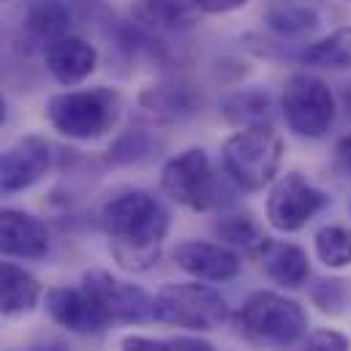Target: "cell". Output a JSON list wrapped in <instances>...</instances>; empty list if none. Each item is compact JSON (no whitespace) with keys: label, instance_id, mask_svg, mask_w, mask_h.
Masks as SVG:
<instances>
[{"label":"cell","instance_id":"6da1fadb","mask_svg":"<svg viewBox=\"0 0 351 351\" xmlns=\"http://www.w3.org/2000/svg\"><path fill=\"white\" fill-rule=\"evenodd\" d=\"M101 223L112 237L117 264L131 272H145L161 256L169 232V213L147 191H123L104 204Z\"/></svg>","mask_w":351,"mask_h":351},{"label":"cell","instance_id":"7a4b0ae2","mask_svg":"<svg viewBox=\"0 0 351 351\" xmlns=\"http://www.w3.org/2000/svg\"><path fill=\"white\" fill-rule=\"evenodd\" d=\"M283 139L269 125H245L223 142V169L243 191H262L283 164Z\"/></svg>","mask_w":351,"mask_h":351},{"label":"cell","instance_id":"3957f363","mask_svg":"<svg viewBox=\"0 0 351 351\" xmlns=\"http://www.w3.org/2000/svg\"><path fill=\"white\" fill-rule=\"evenodd\" d=\"M47 117L55 131L69 139L90 142L112 131L120 117V95L109 88L58 93L47 104Z\"/></svg>","mask_w":351,"mask_h":351},{"label":"cell","instance_id":"277c9868","mask_svg":"<svg viewBox=\"0 0 351 351\" xmlns=\"http://www.w3.org/2000/svg\"><path fill=\"white\" fill-rule=\"evenodd\" d=\"M237 324L243 338L259 346H289L300 341L308 330V316L300 302L278 291H254L240 313Z\"/></svg>","mask_w":351,"mask_h":351},{"label":"cell","instance_id":"5b68a950","mask_svg":"<svg viewBox=\"0 0 351 351\" xmlns=\"http://www.w3.org/2000/svg\"><path fill=\"white\" fill-rule=\"evenodd\" d=\"M153 319L191 332H210L229 319V305L221 291L204 283H169L153 297Z\"/></svg>","mask_w":351,"mask_h":351},{"label":"cell","instance_id":"8992f818","mask_svg":"<svg viewBox=\"0 0 351 351\" xmlns=\"http://www.w3.org/2000/svg\"><path fill=\"white\" fill-rule=\"evenodd\" d=\"M283 117L297 136L322 139L335 120V95L319 77L297 71L283 85Z\"/></svg>","mask_w":351,"mask_h":351},{"label":"cell","instance_id":"52a82bcc","mask_svg":"<svg viewBox=\"0 0 351 351\" xmlns=\"http://www.w3.org/2000/svg\"><path fill=\"white\" fill-rule=\"evenodd\" d=\"M161 188L172 202L196 213H204L221 204L218 177L213 172L207 153L199 147H191L167 161L161 172Z\"/></svg>","mask_w":351,"mask_h":351},{"label":"cell","instance_id":"ba28073f","mask_svg":"<svg viewBox=\"0 0 351 351\" xmlns=\"http://www.w3.org/2000/svg\"><path fill=\"white\" fill-rule=\"evenodd\" d=\"M327 193L311 185L300 172L283 175L269 191L267 199V221L275 232L294 234L302 226H308L311 218H316L327 207Z\"/></svg>","mask_w":351,"mask_h":351},{"label":"cell","instance_id":"9c48e42d","mask_svg":"<svg viewBox=\"0 0 351 351\" xmlns=\"http://www.w3.org/2000/svg\"><path fill=\"white\" fill-rule=\"evenodd\" d=\"M82 286L95 297L109 324H139L153 319V297L128 280H120L104 269H93L82 278Z\"/></svg>","mask_w":351,"mask_h":351},{"label":"cell","instance_id":"30bf717a","mask_svg":"<svg viewBox=\"0 0 351 351\" xmlns=\"http://www.w3.org/2000/svg\"><path fill=\"white\" fill-rule=\"evenodd\" d=\"M47 311L60 327L80 332V335H93V332H101L104 327H109L106 313L101 311V305L95 302V297L85 286L49 289L47 291Z\"/></svg>","mask_w":351,"mask_h":351},{"label":"cell","instance_id":"8fae6325","mask_svg":"<svg viewBox=\"0 0 351 351\" xmlns=\"http://www.w3.org/2000/svg\"><path fill=\"white\" fill-rule=\"evenodd\" d=\"M49 145L41 136H25L0 153V193H16L38 182L49 169Z\"/></svg>","mask_w":351,"mask_h":351},{"label":"cell","instance_id":"7c38bea8","mask_svg":"<svg viewBox=\"0 0 351 351\" xmlns=\"http://www.w3.org/2000/svg\"><path fill=\"white\" fill-rule=\"evenodd\" d=\"M172 259L182 272H188L199 280H213V283L232 280L243 269L240 256L232 248L218 245V243H204V240L180 243L172 251Z\"/></svg>","mask_w":351,"mask_h":351},{"label":"cell","instance_id":"4fadbf2b","mask_svg":"<svg viewBox=\"0 0 351 351\" xmlns=\"http://www.w3.org/2000/svg\"><path fill=\"white\" fill-rule=\"evenodd\" d=\"M44 63H47V71L60 82V85H80L85 82L90 74L95 71V63H98V52L95 47L80 38V36H60V38H52L47 41L44 47Z\"/></svg>","mask_w":351,"mask_h":351},{"label":"cell","instance_id":"5bb4252c","mask_svg":"<svg viewBox=\"0 0 351 351\" xmlns=\"http://www.w3.org/2000/svg\"><path fill=\"white\" fill-rule=\"evenodd\" d=\"M49 251L44 221L22 210H0V254L14 259H41Z\"/></svg>","mask_w":351,"mask_h":351},{"label":"cell","instance_id":"9a60e30c","mask_svg":"<svg viewBox=\"0 0 351 351\" xmlns=\"http://www.w3.org/2000/svg\"><path fill=\"white\" fill-rule=\"evenodd\" d=\"M259 259H262L264 272H267L275 283H280V286H286V289L302 286V283L308 280V275H311L308 254H305L300 245H294V243L267 240L262 254H259Z\"/></svg>","mask_w":351,"mask_h":351},{"label":"cell","instance_id":"2e32d148","mask_svg":"<svg viewBox=\"0 0 351 351\" xmlns=\"http://www.w3.org/2000/svg\"><path fill=\"white\" fill-rule=\"evenodd\" d=\"M41 300V283L25 267L0 262V313L22 316L30 313Z\"/></svg>","mask_w":351,"mask_h":351},{"label":"cell","instance_id":"e0dca14e","mask_svg":"<svg viewBox=\"0 0 351 351\" xmlns=\"http://www.w3.org/2000/svg\"><path fill=\"white\" fill-rule=\"evenodd\" d=\"M134 14L139 22L156 30H191L202 19L199 0H136Z\"/></svg>","mask_w":351,"mask_h":351},{"label":"cell","instance_id":"ac0fdd59","mask_svg":"<svg viewBox=\"0 0 351 351\" xmlns=\"http://www.w3.org/2000/svg\"><path fill=\"white\" fill-rule=\"evenodd\" d=\"M69 22H71V11L63 0H33L25 16V27L41 41L66 36Z\"/></svg>","mask_w":351,"mask_h":351},{"label":"cell","instance_id":"d6986e66","mask_svg":"<svg viewBox=\"0 0 351 351\" xmlns=\"http://www.w3.org/2000/svg\"><path fill=\"white\" fill-rule=\"evenodd\" d=\"M300 60L319 69H351V27H341L300 52Z\"/></svg>","mask_w":351,"mask_h":351},{"label":"cell","instance_id":"ffe728a7","mask_svg":"<svg viewBox=\"0 0 351 351\" xmlns=\"http://www.w3.org/2000/svg\"><path fill=\"white\" fill-rule=\"evenodd\" d=\"M215 234L218 240H223L226 248H237L245 254H262L264 243L269 237H264V232L259 229L256 221H251L248 215H223L215 223Z\"/></svg>","mask_w":351,"mask_h":351},{"label":"cell","instance_id":"44dd1931","mask_svg":"<svg viewBox=\"0 0 351 351\" xmlns=\"http://www.w3.org/2000/svg\"><path fill=\"white\" fill-rule=\"evenodd\" d=\"M267 25L283 36H297L305 30H313L319 25V14L311 5L302 3H291V0H280L272 3L267 11Z\"/></svg>","mask_w":351,"mask_h":351},{"label":"cell","instance_id":"7402d4cb","mask_svg":"<svg viewBox=\"0 0 351 351\" xmlns=\"http://www.w3.org/2000/svg\"><path fill=\"white\" fill-rule=\"evenodd\" d=\"M316 256L330 269H343L351 264V232L343 226H324L316 232Z\"/></svg>","mask_w":351,"mask_h":351},{"label":"cell","instance_id":"603a6c76","mask_svg":"<svg viewBox=\"0 0 351 351\" xmlns=\"http://www.w3.org/2000/svg\"><path fill=\"white\" fill-rule=\"evenodd\" d=\"M226 106H240V109H226L229 120L245 125H262L264 117L269 114V98L264 93H237L226 101Z\"/></svg>","mask_w":351,"mask_h":351},{"label":"cell","instance_id":"cb8c5ba5","mask_svg":"<svg viewBox=\"0 0 351 351\" xmlns=\"http://www.w3.org/2000/svg\"><path fill=\"white\" fill-rule=\"evenodd\" d=\"M305 351H349V341L335 330H319L308 338Z\"/></svg>","mask_w":351,"mask_h":351},{"label":"cell","instance_id":"d4e9b609","mask_svg":"<svg viewBox=\"0 0 351 351\" xmlns=\"http://www.w3.org/2000/svg\"><path fill=\"white\" fill-rule=\"evenodd\" d=\"M120 349L123 351H164V341H153V338H145V335H125L120 341Z\"/></svg>","mask_w":351,"mask_h":351},{"label":"cell","instance_id":"484cf974","mask_svg":"<svg viewBox=\"0 0 351 351\" xmlns=\"http://www.w3.org/2000/svg\"><path fill=\"white\" fill-rule=\"evenodd\" d=\"M164 351H215L207 341L199 338H172L164 341Z\"/></svg>","mask_w":351,"mask_h":351},{"label":"cell","instance_id":"4316f807","mask_svg":"<svg viewBox=\"0 0 351 351\" xmlns=\"http://www.w3.org/2000/svg\"><path fill=\"white\" fill-rule=\"evenodd\" d=\"M248 0H199L202 11L204 14H229V11H237L243 8Z\"/></svg>","mask_w":351,"mask_h":351},{"label":"cell","instance_id":"83f0119b","mask_svg":"<svg viewBox=\"0 0 351 351\" xmlns=\"http://www.w3.org/2000/svg\"><path fill=\"white\" fill-rule=\"evenodd\" d=\"M338 161H341V167L351 175V136H343L338 142Z\"/></svg>","mask_w":351,"mask_h":351},{"label":"cell","instance_id":"f1b7e54d","mask_svg":"<svg viewBox=\"0 0 351 351\" xmlns=\"http://www.w3.org/2000/svg\"><path fill=\"white\" fill-rule=\"evenodd\" d=\"M5 123V98H3V93H0V125Z\"/></svg>","mask_w":351,"mask_h":351},{"label":"cell","instance_id":"f546056e","mask_svg":"<svg viewBox=\"0 0 351 351\" xmlns=\"http://www.w3.org/2000/svg\"><path fill=\"white\" fill-rule=\"evenodd\" d=\"M44 351H66L63 346H44Z\"/></svg>","mask_w":351,"mask_h":351},{"label":"cell","instance_id":"4dcf8cb0","mask_svg":"<svg viewBox=\"0 0 351 351\" xmlns=\"http://www.w3.org/2000/svg\"><path fill=\"white\" fill-rule=\"evenodd\" d=\"M33 351H44V346H41V349H33Z\"/></svg>","mask_w":351,"mask_h":351}]
</instances>
